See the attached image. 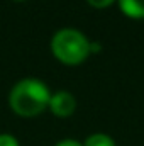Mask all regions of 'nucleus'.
<instances>
[{
    "label": "nucleus",
    "instance_id": "nucleus-1",
    "mask_svg": "<svg viewBox=\"0 0 144 146\" xmlns=\"http://www.w3.org/2000/svg\"><path fill=\"white\" fill-rule=\"evenodd\" d=\"M51 92L48 85L37 78L17 82L9 94V106L20 117H36L49 107Z\"/></svg>",
    "mask_w": 144,
    "mask_h": 146
},
{
    "label": "nucleus",
    "instance_id": "nucleus-2",
    "mask_svg": "<svg viewBox=\"0 0 144 146\" xmlns=\"http://www.w3.org/2000/svg\"><path fill=\"white\" fill-rule=\"evenodd\" d=\"M51 53L58 61L68 66L81 65L92 53V42L81 31L63 27L51 39Z\"/></svg>",
    "mask_w": 144,
    "mask_h": 146
},
{
    "label": "nucleus",
    "instance_id": "nucleus-3",
    "mask_svg": "<svg viewBox=\"0 0 144 146\" xmlns=\"http://www.w3.org/2000/svg\"><path fill=\"white\" fill-rule=\"evenodd\" d=\"M48 109L51 110L56 117H70L76 110V99L70 92L59 90L56 94H51V100H49V107Z\"/></svg>",
    "mask_w": 144,
    "mask_h": 146
},
{
    "label": "nucleus",
    "instance_id": "nucleus-4",
    "mask_svg": "<svg viewBox=\"0 0 144 146\" xmlns=\"http://www.w3.org/2000/svg\"><path fill=\"white\" fill-rule=\"evenodd\" d=\"M124 15L131 19H144V0H117Z\"/></svg>",
    "mask_w": 144,
    "mask_h": 146
},
{
    "label": "nucleus",
    "instance_id": "nucleus-5",
    "mask_svg": "<svg viewBox=\"0 0 144 146\" xmlns=\"http://www.w3.org/2000/svg\"><path fill=\"white\" fill-rule=\"evenodd\" d=\"M83 146H115V141L112 136L104 134V133H95V134H90L85 141Z\"/></svg>",
    "mask_w": 144,
    "mask_h": 146
},
{
    "label": "nucleus",
    "instance_id": "nucleus-6",
    "mask_svg": "<svg viewBox=\"0 0 144 146\" xmlns=\"http://www.w3.org/2000/svg\"><path fill=\"white\" fill-rule=\"evenodd\" d=\"M0 146H19V141H17L15 136L7 134V133H2L0 134Z\"/></svg>",
    "mask_w": 144,
    "mask_h": 146
},
{
    "label": "nucleus",
    "instance_id": "nucleus-7",
    "mask_svg": "<svg viewBox=\"0 0 144 146\" xmlns=\"http://www.w3.org/2000/svg\"><path fill=\"white\" fill-rule=\"evenodd\" d=\"M115 0H87V3L93 9H107L114 3Z\"/></svg>",
    "mask_w": 144,
    "mask_h": 146
},
{
    "label": "nucleus",
    "instance_id": "nucleus-8",
    "mask_svg": "<svg viewBox=\"0 0 144 146\" xmlns=\"http://www.w3.org/2000/svg\"><path fill=\"white\" fill-rule=\"evenodd\" d=\"M54 146H83V143H80V141H76V139L68 138V139H61V141H58Z\"/></svg>",
    "mask_w": 144,
    "mask_h": 146
},
{
    "label": "nucleus",
    "instance_id": "nucleus-9",
    "mask_svg": "<svg viewBox=\"0 0 144 146\" xmlns=\"http://www.w3.org/2000/svg\"><path fill=\"white\" fill-rule=\"evenodd\" d=\"M15 2H22V0H15Z\"/></svg>",
    "mask_w": 144,
    "mask_h": 146
}]
</instances>
